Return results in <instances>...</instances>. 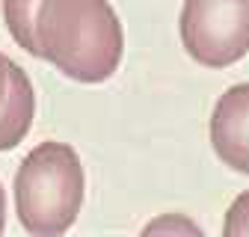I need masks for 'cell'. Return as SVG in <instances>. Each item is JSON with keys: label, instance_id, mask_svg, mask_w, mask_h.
<instances>
[{"label": "cell", "instance_id": "cell-1", "mask_svg": "<svg viewBox=\"0 0 249 237\" xmlns=\"http://www.w3.org/2000/svg\"><path fill=\"white\" fill-rule=\"evenodd\" d=\"M12 39L80 83L107 80L122 59V24L107 0H3Z\"/></svg>", "mask_w": 249, "mask_h": 237}, {"label": "cell", "instance_id": "cell-2", "mask_svg": "<svg viewBox=\"0 0 249 237\" xmlns=\"http://www.w3.org/2000/svg\"><path fill=\"white\" fill-rule=\"evenodd\" d=\"M83 204V166L71 145L42 142L15 175V207L27 231L53 237L69 231Z\"/></svg>", "mask_w": 249, "mask_h": 237}, {"label": "cell", "instance_id": "cell-3", "mask_svg": "<svg viewBox=\"0 0 249 237\" xmlns=\"http://www.w3.org/2000/svg\"><path fill=\"white\" fill-rule=\"evenodd\" d=\"M181 39L196 63L223 68L249 53V0H187Z\"/></svg>", "mask_w": 249, "mask_h": 237}, {"label": "cell", "instance_id": "cell-4", "mask_svg": "<svg viewBox=\"0 0 249 237\" xmlns=\"http://www.w3.org/2000/svg\"><path fill=\"white\" fill-rule=\"evenodd\" d=\"M211 142L231 169L249 175V83L231 86L211 118Z\"/></svg>", "mask_w": 249, "mask_h": 237}, {"label": "cell", "instance_id": "cell-5", "mask_svg": "<svg viewBox=\"0 0 249 237\" xmlns=\"http://www.w3.org/2000/svg\"><path fill=\"white\" fill-rule=\"evenodd\" d=\"M33 113H36L33 83H30L24 68H18L12 63V68H9V92H6L3 107H0V152L15 148L27 136L30 125H33Z\"/></svg>", "mask_w": 249, "mask_h": 237}, {"label": "cell", "instance_id": "cell-6", "mask_svg": "<svg viewBox=\"0 0 249 237\" xmlns=\"http://www.w3.org/2000/svg\"><path fill=\"white\" fill-rule=\"evenodd\" d=\"M229 237H246L249 234V193L237 196L234 204L229 207V217H226V228Z\"/></svg>", "mask_w": 249, "mask_h": 237}, {"label": "cell", "instance_id": "cell-7", "mask_svg": "<svg viewBox=\"0 0 249 237\" xmlns=\"http://www.w3.org/2000/svg\"><path fill=\"white\" fill-rule=\"evenodd\" d=\"M9 68H12V63L0 53V107H3V101H6V92H9Z\"/></svg>", "mask_w": 249, "mask_h": 237}, {"label": "cell", "instance_id": "cell-8", "mask_svg": "<svg viewBox=\"0 0 249 237\" xmlns=\"http://www.w3.org/2000/svg\"><path fill=\"white\" fill-rule=\"evenodd\" d=\"M3 217H6V196H3V187H0V231H3Z\"/></svg>", "mask_w": 249, "mask_h": 237}]
</instances>
